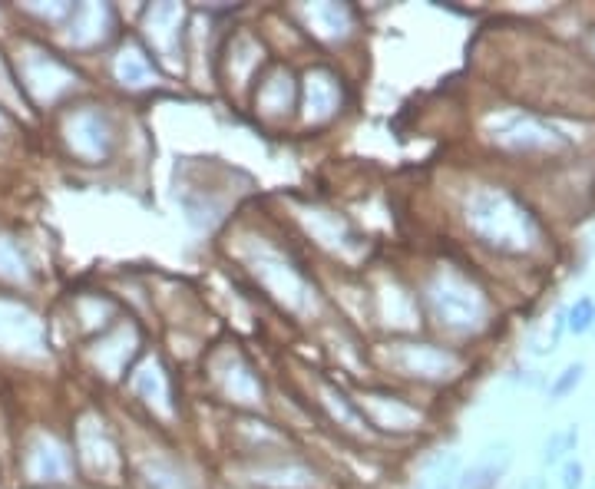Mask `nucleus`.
Returning <instances> with one entry per match:
<instances>
[{
    "mask_svg": "<svg viewBox=\"0 0 595 489\" xmlns=\"http://www.w3.org/2000/svg\"><path fill=\"white\" fill-rule=\"evenodd\" d=\"M106 143H110V133H106L103 119L96 113H80L70 123V146L83 156H103Z\"/></svg>",
    "mask_w": 595,
    "mask_h": 489,
    "instance_id": "4",
    "label": "nucleus"
},
{
    "mask_svg": "<svg viewBox=\"0 0 595 489\" xmlns=\"http://www.w3.org/2000/svg\"><path fill=\"white\" fill-rule=\"evenodd\" d=\"M592 331H595V321H592Z\"/></svg>",
    "mask_w": 595,
    "mask_h": 489,
    "instance_id": "16",
    "label": "nucleus"
},
{
    "mask_svg": "<svg viewBox=\"0 0 595 489\" xmlns=\"http://www.w3.org/2000/svg\"><path fill=\"white\" fill-rule=\"evenodd\" d=\"M592 321H595V301H592V298H579V301L566 311V328H569L572 334H586V331H592Z\"/></svg>",
    "mask_w": 595,
    "mask_h": 489,
    "instance_id": "11",
    "label": "nucleus"
},
{
    "mask_svg": "<svg viewBox=\"0 0 595 489\" xmlns=\"http://www.w3.org/2000/svg\"><path fill=\"white\" fill-rule=\"evenodd\" d=\"M457 456H437L424 466V476H420L417 489H450L453 480H457Z\"/></svg>",
    "mask_w": 595,
    "mask_h": 489,
    "instance_id": "7",
    "label": "nucleus"
},
{
    "mask_svg": "<svg viewBox=\"0 0 595 489\" xmlns=\"http://www.w3.org/2000/svg\"><path fill=\"white\" fill-rule=\"evenodd\" d=\"M10 133V123H7V116L0 113V136H7Z\"/></svg>",
    "mask_w": 595,
    "mask_h": 489,
    "instance_id": "15",
    "label": "nucleus"
},
{
    "mask_svg": "<svg viewBox=\"0 0 595 489\" xmlns=\"http://www.w3.org/2000/svg\"><path fill=\"white\" fill-rule=\"evenodd\" d=\"M311 17L324 20L321 34H328V37H338V34H344V30H348V10H344V7H334V4L318 7V10H311Z\"/></svg>",
    "mask_w": 595,
    "mask_h": 489,
    "instance_id": "12",
    "label": "nucleus"
},
{
    "mask_svg": "<svg viewBox=\"0 0 595 489\" xmlns=\"http://www.w3.org/2000/svg\"><path fill=\"white\" fill-rule=\"evenodd\" d=\"M334 103H338V90H334L331 76L315 73L308 76V113L311 116H328L334 110Z\"/></svg>",
    "mask_w": 595,
    "mask_h": 489,
    "instance_id": "6",
    "label": "nucleus"
},
{
    "mask_svg": "<svg viewBox=\"0 0 595 489\" xmlns=\"http://www.w3.org/2000/svg\"><path fill=\"white\" fill-rule=\"evenodd\" d=\"M576 443H579L576 423H572V427H562V430H556V433H549V440H546V447H543V463H546V466L562 463L572 450H576Z\"/></svg>",
    "mask_w": 595,
    "mask_h": 489,
    "instance_id": "8",
    "label": "nucleus"
},
{
    "mask_svg": "<svg viewBox=\"0 0 595 489\" xmlns=\"http://www.w3.org/2000/svg\"><path fill=\"white\" fill-rule=\"evenodd\" d=\"M506 466H510V447L500 443L496 450H486L467 473L457 476V489H493L506 473Z\"/></svg>",
    "mask_w": 595,
    "mask_h": 489,
    "instance_id": "3",
    "label": "nucleus"
},
{
    "mask_svg": "<svg viewBox=\"0 0 595 489\" xmlns=\"http://www.w3.org/2000/svg\"><path fill=\"white\" fill-rule=\"evenodd\" d=\"M562 489H582V463L569 460L562 466Z\"/></svg>",
    "mask_w": 595,
    "mask_h": 489,
    "instance_id": "14",
    "label": "nucleus"
},
{
    "mask_svg": "<svg viewBox=\"0 0 595 489\" xmlns=\"http://www.w3.org/2000/svg\"><path fill=\"white\" fill-rule=\"evenodd\" d=\"M0 344L7 351H40L43 347V328L40 321L20 304L0 301Z\"/></svg>",
    "mask_w": 595,
    "mask_h": 489,
    "instance_id": "1",
    "label": "nucleus"
},
{
    "mask_svg": "<svg viewBox=\"0 0 595 489\" xmlns=\"http://www.w3.org/2000/svg\"><path fill=\"white\" fill-rule=\"evenodd\" d=\"M430 298H434V308L447 324H470L473 298L467 295V288H457L453 281H440Z\"/></svg>",
    "mask_w": 595,
    "mask_h": 489,
    "instance_id": "5",
    "label": "nucleus"
},
{
    "mask_svg": "<svg viewBox=\"0 0 595 489\" xmlns=\"http://www.w3.org/2000/svg\"><path fill=\"white\" fill-rule=\"evenodd\" d=\"M582 374H586V367H582V364H569L566 371H562V374L553 380V387H549V397H553V400L569 397L572 390H576V387L582 384Z\"/></svg>",
    "mask_w": 595,
    "mask_h": 489,
    "instance_id": "13",
    "label": "nucleus"
},
{
    "mask_svg": "<svg viewBox=\"0 0 595 489\" xmlns=\"http://www.w3.org/2000/svg\"><path fill=\"white\" fill-rule=\"evenodd\" d=\"M0 275L14 278V281H24L27 278V262H24L20 248L10 242V238H0Z\"/></svg>",
    "mask_w": 595,
    "mask_h": 489,
    "instance_id": "10",
    "label": "nucleus"
},
{
    "mask_svg": "<svg viewBox=\"0 0 595 489\" xmlns=\"http://www.w3.org/2000/svg\"><path fill=\"white\" fill-rule=\"evenodd\" d=\"M27 466H30V476H34V480L57 483L70 473V456L53 437H40L34 447H30Z\"/></svg>",
    "mask_w": 595,
    "mask_h": 489,
    "instance_id": "2",
    "label": "nucleus"
},
{
    "mask_svg": "<svg viewBox=\"0 0 595 489\" xmlns=\"http://www.w3.org/2000/svg\"><path fill=\"white\" fill-rule=\"evenodd\" d=\"M116 73L126 86H146L149 80H153V67H149L136 50H123V57H119V63H116Z\"/></svg>",
    "mask_w": 595,
    "mask_h": 489,
    "instance_id": "9",
    "label": "nucleus"
}]
</instances>
